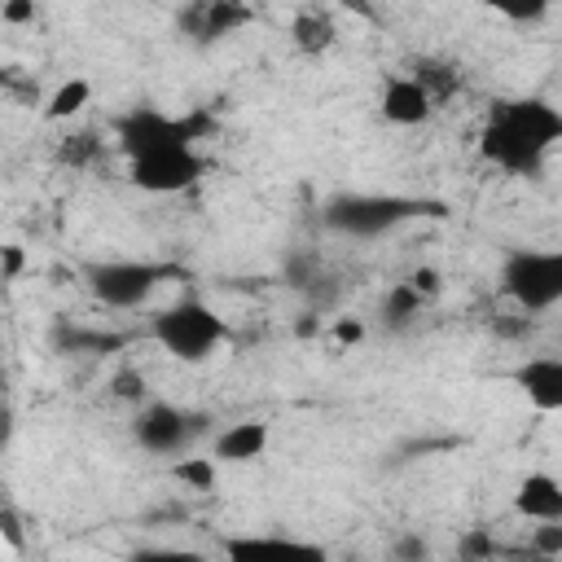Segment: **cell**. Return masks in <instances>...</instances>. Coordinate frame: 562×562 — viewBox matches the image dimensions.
Listing matches in <instances>:
<instances>
[{
    "label": "cell",
    "instance_id": "ba28073f",
    "mask_svg": "<svg viewBox=\"0 0 562 562\" xmlns=\"http://www.w3.org/2000/svg\"><path fill=\"white\" fill-rule=\"evenodd\" d=\"M206 158L189 145H162L140 158H127V180L145 193H184L202 180Z\"/></svg>",
    "mask_w": 562,
    "mask_h": 562
},
{
    "label": "cell",
    "instance_id": "30bf717a",
    "mask_svg": "<svg viewBox=\"0 0 562 562\" xmlns=\"http://www.w3.org/2000/svg\"><path fill=\"white\" fill-rule=\"evenodd\" d=\"M250 18L255 13L246 4H237V0H198V4H189L180 13V26H184V35L193 44H215V40L241 31Z\"/></svg>",
    "mask_w": 562,
    "mask_h": 562
},
{
    "label": "cell",
    "instance_id": "44dd1931",
    "mask_svg": "<svg viewBox=\"0 0 562 562\" xmlns=\"http://www.w3.org/2000/svg\"><path fill=\"white\" fill-rule=\"evenodd\" d=\"M101 158V140L97 132H75L66 140H57V162L61 167H92Z\"/></svg>",
    "mask_w": 562,
    "mask_h": 562
},
{
    "label": "cell",
    "instance_id": "277c9868",
    "mask_svg": "<svg viewBox=\"0 0 562 562\" xmlns=\"http://www.w3.org/2000/svg\"><path fill=\"white\" fill-rule=\"evenodd\" d=\"M215 132V119L211 110H184V114H167V110H154V105H136L127 114L114 119V140L127 158H140L149 149H162V145H189L198 149V140H206Z\"/></svg>",
    "mask_w": 562,
    "mask_h": 562
},
{
    "label": "cell",
    "instance_id": "5bb4252c",
    "mask_svg": "<svg viewBox=\"0 0 562 562\" xmlns=\"http://www.w3.org/2000/svg\"><path fill=\"white\" fill-rule=\"evenodd\" d=\"M382 119L386 123H395V127H417V123H426L430 114H435V105L426 101V92L408 79V75H400V79H391L386 88H382Z\"/></svg>",
    "mask_w": 562,
    "mask_h": 562
},
{
    "label": "cell",
    "instance_id": "6da1fadb",
    "mask_svg": "<svg viewBox=\"0 0 562 562\" xmlns=\"http://www.w3.org/2000/svg\"><path fill=\"white\" fill-rule=\"evenodd\" d=\"M558 140H562V114L553 101L509 97L487 110L479 132V154L509 176H536Z\"/></svg>",
    "mask_w": 562,
    "mask_h": 562
},
{
    "label": "cell",
    "instance_id": "7a4b0ae2",
    "mask_svg": "<svg viewBox=\"0 0 562 562\" xmlns=\"http://www.w3.org/2000/svg\"><path fill=\"white\" fill-rule=\"evenodd\" d=\"M422 215H443V202H426V198H408V193H338L325 202L321 224L338 237H382L395 233L408 220Z\"/></svg>",
    "mask_w": 562,
    "mask_h": 562
},
{
    "label": "cell",
    "instance_id": "1f68e13d",
    "mask_svg": "<svg viewBox=\"0 0 562 562\" xmlns=\"http://www.w3.org/2000/svg\"><path fill=\"white\" fill-rule=\"evenodd\" d=\"M0 18H4V22H13V26H22V22H35V4H31V0L4 4V9H0Z\"/></svg>",
    "mask_w": 562,
    "mask_h": 562
},
{
    "label": "cell",
    "instance_id": "603a6c76",
    "mask_svg": "<svg viewBox=\"0 0 562 562\" xmlns=\"http://www.w3.org/2000/svg\"><path fill=\"white\" fill-rule=\"evenodd\" d=\"M70 351H119L127 338L123 334H88V329H66V334H57Z\"/></svg>",
    "mask_w": 562,
    "mask_h": 562
},
{
    "label": "cell",
    "instance_id": "9c48e42d",
    "mask_svg": "<svg viewBox=\"0 0 562 562\" xmlns=\"http://www.w3.org/2000/svg\"><path fill=\"white\" fill-rule=\"evenodd\" d=\"M224 562H329L325 544L281 536V531H237L224 536Z\"/></svg>",
    "mask_w": 562,
    "mask_h": 562
},
{
    "label": "cell",
    "instance_id": "e575fe53",
    "mask_svg": "<svg viewBox=\"0 0 562 562\" xmlns=\"http://www.w3.org/2000/svg\"><path fill=\"white\" fill-rule=\"evenodd\" d=\"M501 558H509V562H553V558H540L536 549H527V553H501Z\"/></svg>",
    "mask_w": 562,
    "mask_h": 562
},
{
    "label": "cell",
    "instance_id": "ffe728a7",
    "mask_svg": "<svg viewBox=\"0 0 562 562\" xmlns=\"http://www.w3.org/2000/svg\"><path fill=\"white\" fill-rule=\"evenodd\" d=\"M171 479L184 483V487H193V492H215L220 465H215L211 457H180V461L171 465Z\"/></svg>",
    "mask_w": 562,
    "mask_h": 562
},
{
    "label": "cell",
    "instance_id": "7c38bea8",
    "mask_svg": "<svg viewBox=\"0 0 562 562\" xmlns=\"http://www.w3.org/2000/svg\"><path fill=\"white\" fill-rule=\"evenodd\" d=\"M514 382L527 391V400L540 413H558L562 408V360L558 356H527L514 369Z\"/></svg>",
    "mask_w": 562,
    "mask_h": 562
},
{
    "label": "cell",
    "instance_id": "52a82bcc",
    "mask_svg": "<svg viewBox=\"0 0 562 562\" xmlns=\"http://www.w3.org/2000/svg\"><path fill=\"white\" fill-rule=\"evenodd\" d=\"M202 422H206V417H198V413H189V408H180V404L149 400V404H140V413H136V422H132V439H136L145 452H154V457H180V452H189V443L202 435Z\"/></svg>",
    "mask_w": 562,
    "mask_h": 562
},
{
    "label": "cell",
    "instance_id": "836d02e7",
    "mask_svg": "<svg viewBox=\"0 0 562 562\" xmlns=\"http://www.w3.org/2000/svg\"><path fill=\"white\" fill-rule=\"evenodd\" d=\"M13 83H18V70L13 66H0V92H13Z\"/></svg>",
    "mask_w": 562,
    "mask_h": 562
},
{
    "label": "cell",
    "instance_id": "3957f363",
    "mask_svg": "<svg viewBox=\"0 0 562 562\" xmlns=\"http://www.w3.org/2000/svg\"><path fill=\"white\" fill-rule=\"evenodd\" d=\"M149 338L180 364H202L228 342V321L202 299H176L149 321Z\"/></svg>",
    "mask_w": 562,
    "mask_h": 562
},
{
    "label": "cell",
    "instance_id": "f1b7e54d",
    "mask_svg": "<svg viewBox=\"0 0 562 562\" xmlns=\"http://www.w3.org/2000/svg\"><path fill=\"white\" fill-rule=\"evenodd\" d=\"M22 263H26L22 246H0V277H4V281H13V277L22 272Z\"/></svg>",
    "mask_w": 562,
    "mask_h": 562
},
{
    "label": "cell",
    "instance_id": "484cf974",
    "mask_svg": "<svg viewBox=\"0 0 562 562\" xmlns=\"http://www.w3.org/2000/svg\"><path fill=\"white\" fill-rule=\"evenodd\" d=\"M531 549L540 553V558H562V522H536V531H531Z\"/></svg>",
    "mask_w": 562,
    "mask_h": 562
},
{
    "label": "cell",
    "instance_id": "f546056e",
    "mask_svg": "<svg viewBox=\"0 0 562 562\" xmlns=\"http://www.w3.org/2000/svg\"><path fill=\"white\" fill-rule=\"evenodd\" d=\"M408 285H413L422 299H435V294H439V272H435V268H417V272L408 277Z\"/></svg>",
    "mask_w": 562,
    "mask_h": 562
},
{
    "label": "cell",
    "instance_id": "9a60e30c",
    "mask_svg": "<svg viewBox=\"0 0 562 562\" xmlns=\"http://www.w3.org/2000/svg\"><path fill=\"white\" fill-rule=\"evenodd\" d=\"M290 40H294V48H299V53L321 57V53H329V48L338 44V22H334V13H329V9L307 4V9H299V13H294V22H290Z\"/></svg>",
    "mask_w": 562,
    "mask_h": 562
},
{
    "label": "cell",
    "instance_id": "7402d4cb",
    "mask_svg": "<svg viewBox=\"0 0 562 562\" xmlns=\"http://www.w3.org/2000/svg\"><path fill=\"white\" fill-rule=\"evenodd\" d=\"M457 558L461 562H496L501 558V544L487 527H470L461 540H457Z\"/></svg>",
    "mask_w": 562,
    "mask_h": 562
},
{
    "label": "cell",
    "instance_id": "d6986e66",
    "mask_svg": "<svg viewBox=\"0 0 562 562\" xmlns=\"http://www.w3.org/2000/svg\"><path fill=\"white\" fill-rule=\"evenodd\" d=\"M422 307H426V299H422L408 281H395V285L386 290V299H382V321H386L391 329H404L413 316H422Z\"/></svg>",
    "mask_w": 562,
    "mask_h": 562
},
{
    "label": "cell",
    "instance_id": "2e32d148",
    "mask_svg": "<svg viewBox=\"0 0 562 562\" xmlns=\"http://www.w3.org/2000/svg\"><path fill=\"white\" fill-rule=\"evenodd\" d=\"M408 79L426 92V101H430V105H443V101H452V97L461 92V66H457V61H448V57H435V53L417 57V61H413V70H408Z\"/></svg>",
    "mask_w": 562,
    "mask_h": 562
},
{
    "label": "cell",
    "instance_id": "5b68a950",
    "mask_svg": "<svg viewBox=\"0 0 562 562\" xmlns=\"http://www.w3.org/2000/svg\"><path fill=\"white\" fill-rule=\"evenodd\" d=\"M501 294L522 312L540 316L562 303V250H531L518 246L501 263Z\"/></svg>",
    "mask_w": 562,
    "mask_h": 562
},
{
    "label": "cell",
    "instance_id": "4316f807",
    "mask_svg": "<svg viewBox=\"0 0 562 562\" xmlns=\"http://www.w3.org/2000/svg\"><path fill=\"white\" fill-rule=\"evenodd\" d=\"M531 329H536L531 316H496L492 321V334H501V338H527Z\"/></svg>",
    "mask_w": 562,
    "mask_h": 562
},
{
    "label": "cell",
    "instance_id": "4dcf8cb0",
    "mask_svg": "<svg viewBox=\"0 0 562 562\" xmlns=\"http://www.w3.org/2000/svg\"><path fill=\"white\" fill-rule=\"evenodd\" d=\"M114 391H119L123 400H145V382H140V373H119V378H114Z\"/></svg>",
    "mask_w": 562,
    "mask_h": 562
},
{
    "label": "cell",
    "instance_id": "d4e9b609",
    "mask_svg": "<svg viewBox=\"0 0 562 562\" xmlns=\"http://www.w3.org/2000/svg\"><path fill=\"white\" fill-rule=\"evenodd\" d=\"M123 562H202V553L198 549H180V544H140Z\"/></svg>",
    "mask_w": 562,
    "mask_h": 562
},
{
    "label": "cell",
    "instance_id": "cb8c5ba5",
    "mask_svg": "<svg viewBox=\"0 0 562 562\" xmlns=\"http://www.w3.org/2000/svg\"><path fill=\"white\" fill-rule=\"evenodd\" d=\"M430 558H435V549L422 531H400L391 540V562H430Z\"/></svg>",
    "mask_w": 562,
    "mask_h": 562
},
{
    "label": "cell",
    "instance_id": "8992f818",
    "mask_svg": "<svg viewBox=\"0 0 562 562\" xmlns=\"http://www.w3.org/2000/svg\"><path fill=\"white\" fill-rule=\"evenodd\" d=\"M171 277H180V268L176 263H154V259H97V263L83 268V281H88L92 299L105 303V307H119V312L149 303L154 290Z\"/></svg>",
    "mask_w": 562,
    "mask_h": 562
},
{
    "label": "cell",
    "instance_id": "83f0119b",
    "mask_svg": "<svg viewBox=\"0 0 562 562\" xmlns=\"http://www.w3.org/2000/svg\"><path fill=\"white\" fill-rule=\"evenodd\" d=\"M0 536L9 540V549H26V536H22V522H18L13 505H0Z\"/></svg>",
    "mask_w": 562,
    "mask_h": 562
},
{
    "label": "cell",
    "instance_id": "4fadbf2b",
    "mask_svg": "<svg viewBox=\"0 0 562 562\" xmlns=\"http://www.w3.org/2000/svg\"><path fill=\"white\" fill-rule=\"evenodd\" d=\"M514 509L531 522H562V483L549 470H531L514 487Z\"/></svg>",
    "mask_w": 562,
    "mask_h": 562
},
{
    "label": "cell",
    "instance_id": "ac0fdd59",
    "mask_svg": "<svg viewBox=\"0 0 562 562\" xmlns=\"http://www.w3.org/2000/svg\"><path fill=\"white\" fill-rule=\"evenodd\" d=\"M285 285H294V290H303V294H312L316 299V290H325V281H329V272H325V263H321V255L316 250H294V255H285Z\"/></svg>",
    "mask_w": 562,
    "mask_h": 562
},
{
    "label": "cell",
    "instance_id": "8fae6325",
    "mask_svg": "<svg viewBox=\"0 0 562 562\" xmlns=\"http://www.w3.org/2000/svg\"><path fill=\"white\" fill-rule=\"evenodd\" d=\"M263 452H268V422H259V417L224 426L215 435V443H211V461L215 465H246V461H259Z\"/></svg>",
    "mask_w": 562,
    "mask_h": 562
},
{
    "label": "cell",
    "instance_id": "d6a6232c",
    "mask_svg": "<svg viewBox=\"0 0 562 562\" xmlns=\"http://www.w3.org/2000/svg\"><path fill=\"white\" fill-rule=\"evenodd\" d=\"M334 338H338L342 347H351V342L364 338V325H360V321H338V325H334Z\"/></svg>",
    "mask_w": 562,
    "mask_h": 562
},
{
    "label": "cell",
    "instance_id": "e0dca14e",
    "mask_svg": "<svg viewBox=\"0 0 562 562\" xmlns=\"http://www.w3.org/2000/svg\"><path fill=\"white\" fill-rule=\"evenodd\" d=\"M88 101H92V83L75 75V79H66V83L53 88V97L44 101V119H48V123H66V119H75Z\"/></svg>",
    "mask_w": 562,
    "mask_h": 562
}]
</instances>
